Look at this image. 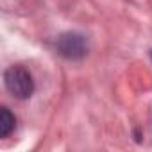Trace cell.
Instances as JSON below:
<instances>
[{"label":"cell","mask_w":152,"mask_h":152,"mask_svg":"<svg viewBox=\"0 0 152 152\" xmlns=\"http://www.w3.org/2000/svg\"><path fill=\"white\" fill-rule=\"evenodd\" d=\"M4 84L7 88V91L20 100L29 99L34 93V81H32V75L27 68L15 64L9 66L4 73Z\"/></svg>","instance_id":"1"},{"label":"cell","mask_w":152,"mask_h":152,"mask_svg":"<svg viewBox=\"0 0 152 152\" xmlns=\"http://www.w3.org/2000/svg\"><path fill=\"white\" fill-rule=\"evenodd\" d=\"M56 48L59 56H63L64 59L77 61L88 54V39L79 32H64L57 38Z\"/></svg>","instance_id":"2"},{"label":"cell","mask_w":152,"mask_h":152,"mask_svg":"<svg viewBox=\"0 0 152 152\" xmlns=\"http://www.w3.org/2000/svg\"><path fill=\"white\" fill-rule=\"evenodd\" d=\"M15 125H16L15 115L7 107H2L0 109V138H7L15 131Z\"/></svg>","instance_id":"3"},{"label":"cell","mask_w":152,"mask_h":152,"mask_svg":"<svg viewBox=\"0 0 152 152\" xmlns=\"http://www.w3.org/2000/svg\"><path fill=\"white\" fill-rule=\"evenodd\" d=\"M150 57H152V50H150Z\"/></svg>","instance_id":"4"}]
</instances>
